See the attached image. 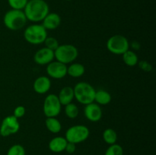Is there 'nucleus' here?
Returning <instances> with one entry per match:
<instances>
[{
	"label": "nucleus",
	"mask_w": 156,
	"mask_h": 155,
	"mask_svg": "<svg viewBox=\"0 0 156 155\" xmlns=\"http://www.w3.org/2000/svg\"><path fill=\"white\" fill-rule=\"evenodd\" d=\"M20 129V123L15 115H8L3 119L0 126V135L8 137L17 133Z\"/></svg>",
	"instance_id": "9"
},
{
	"label": "nucleus",
	"mask_w": 156,
	"mask_h": 155,
	"mask_svg": "<svg viewBox=\"0 0 156 155\" xmlns=\"http://www.w3.org/2000/svg\"><path fill=\"white\" fill-rule=\"evenodd\" d=\"M107 48L113 54L123 55L129 50V41L123 35H114L108 39Z\"/></svg>",
	"instance_id": "7"
},
{
	"label": "nucleus",
	"mask_w": 156,
	"mask_h": 155,
	"mask_svg": "<svg viewBox=\"0 0 156 155\" xmlns=\"http://www.w3.org/2000/svg\"><path fill=\"white\" fill-rule=\"evenodd\" d=\"M84 113L87 119L93 122H98L102 117L101 108L98 103H94V102L85 105Z\"/></svg>",
	"instance_id": "12"
},
{
	"label": "nucleus",
	"mask_w": 156,
	"mask_h": 155,
	"mask_svg": "<svg viewBox=\"0 0 156 155\" xmlns=\"http://www.w3.org/2000/svg\"><path fill=\"white\" fill-rule=\"evenodd\" d=\"M47 73L54 79H61L67 74L66 65L58 61L51 62L47 65Z\"/></svg>",
	"instance_id": "10"
},
{
	"label": "nucleus",
	"mask_w": 156,
	"mask_h": 155,
	"mask_svg": "<svg viewBox=\"0 0 156 155\" xmlns=\"http://www.w3.org/2000/svg\"><path fill=\"white\" fill-rule=\"evenodd\" d=\"M24 37L29 43L38 45L44 42L47 37V31L42 24H31L24 30Z\"/></svg>",
	"instance_id": "4"
},
{
	"label": "nucleus",
	"mask_w": 156,
	"mask_h": 155,
	"mask_svg": "<svg viewBox=\"0 0 156 155\" xmlns=\"http://www.w3.org/2000/svg\"><path fill=\"white\" fill-rule=\"evenodd\" d=\"M94 101L99 105H107L111 103V95L109 92L104 90H99L96 91L94 96Z\"/></svg>",
	"instance_id": "18"
},
{
	"label": "nucleus",
	"mask_w": 156,
	"mask_h": 155,
	"mask_svg": "<svg viewBox=\"0 0 156 155\" xmlns=\"http://www.w3.org/2000/svg\"><path fill=\"white\" fill-rule=\"evenodd\" d=\"M89 129L82 125H76L67 129L65 138L68 142L79 144L88 139L89 136Z\"/></svg>",
	"instance_id": "6"
},
{
	"label": "nucleus",
	"mask_w": 156,
	"mask_h": 155,
	"mask_svg": "<svg viewBox=\"0 0 156 155\" xmlns=\"http://www.w3.org/2000/svg\"><path fill=\"white\" fill-rule=\"evenodd\" d=\"M59 102L61 105H67L72 103L74 98V91L71 87H64L62 88L58 95Z\"/></svg>",
	"instance_id": "16"
},
{
	"label": "nucleus",
	"mask_w": 156,
	"mask_h": 155,
	"mask_svg": "<svg viewBox=\"0 0 156 155\" xmlns=\"http://www.w3.org/2000/svg\"><path fill=\"white\" fill-rule=\"evenodd\" d=\"M67 142L64 137H55L49 142V149L54 153H60L65 150Z\"/></svg>",
	"instance_id": "15"
},
{
	"label": "nucleus",
	"mask_w": 156,
	"mask_h": 155,
	"mask_svg": "<svg viewBox=\"0 0 156 155\" xmlns=\"http://www.w3.org/2000/svg\"><path fill=\"white\" fill-rule=\"evenodd\" d=\"M25 108L23 106H18L15 107V109H14V113L13 115H15L17 119L21 118L22 116H24V114H25Z\"/></svg>",
	"instance_id": "27"
},
{
	"label": "nucleus",
	"mask_w": 156,
	"mask_h": 155,
	"mask_svg": "<svg viewBox=\"0 0 156 155\" xmlns=\"http://www.w3.org/2000/svg\"><path fill=\"white\" fill-rule=\"evenodd\" d=\"M7 155H25V150L21 144H14L9 149Z\"/></svg>",
	"instance_id": "25"
},
{
	"label": "nucleus",
	"mask_w": 156,
	"mask_h": 155,
	"mask_svg": "<svg viewBox=\"0 0 156 155\" xmlns=\"http://www.w3.org/2000/svg\"><path fill=\"white\" fill-rule=\"evenodd\" d=\"M122 56H123V62L128 66L133 67L138 64V56L134 52L127 50Z\"/></svg>",
	"instance_id": "20"
},
{
	"label": "nucleus",
	"mask_w": 156,
	"mask_h": 155,
	"mask_svg": "<svg viewBox=\"0 0 156 155\" xmlns=\"http://www.w3.org/2000/svg\"><path fill=\"white\" fill-rule=\"evenodd\" d=\"M44 43L47 48L50 49L53 51H54L59 46V42H58L57 40L54 37H52V36H49V37L47 36Z\"/></svg>",
	"instance_id": "26"
},
{
	"label": "nucleus",
	"mask_w": 156,
	"mask_h": 155,
	"mask_svg": "<svg viewBox=\"0 0 156 155\" xmlns=\"http://www.w3.org/2000/svg\"><path fill=\"white\" fill-rule=\"evenodd\" d=\"M131 46H132V47L134 50H140V44L137 41H133L132 44H131Z\"/></svg>",
	"instance_id": "30"
},
{
	"label": "nucleus",
	"mask_w": 156,
	"mask_h": 155,
	"mask_svg": "<svg viewBox=\"0 0 156 155\" xmlns=\"http://www.w3.org/2000/svg\"><path fill=\"white\" fill-rule=\"evenodd\" d=\"M65 112L67 117L69 119H75L79 115V108L75 103H70L66 105Z\"/></svg>",
	"instance_id": "22"
},
{
	"label": "nucleus",
	"mask_w": 156,
	"mask_h": 155,
	"mask_svg": "<svg viewBox=\"0 0 156 155\" xmlns=\"http://www.w3.org/2000/svg\"><path fill=\"white\" fill-rule=\"evenodd\" d=\"M51 87V81L47 76H40L34 81L33 84L34 91L40 94H46Z\"/></svg>",
	"instance_id": "13"
},
{
	"label": "nucleus",
	"mask_w": 156,
	"mask_h": 155,
	"mask_svg": "<svg viewBox=\"0 0 156 155\" xmlns=\"http://www.w3.org/2000/svg\"><path fill=\"white\" fill-rule=\"evenodd\" d=\"M42 25L46 30H55L61 23V18L56 13H49L43 20Z\"/></svg>",
	"instance_id": "14"
},
{
	"label": "nucleus",
	"mask_w": 156,
	"mask_h": 155,
	"mask_svg": "<svg viewBox=\"0 0 156 155\" xmlns=\"http://www.w3.org/2000/svg\"><path fill=\"white\" fill-rule=\"evenodd\" d=\"M76 150V144L74 143L67 142L65 150L68 153H73Z\"/></svg>",
	"instance_id": "29"
},
{
	"label": "nucleus",
	"mask_w": 156,
	"mask_h": 155,
	"mask_svg": "<svg viewBox=\"0 0 156 155\" xmlns=\"http://www.w3.org/2000/svg\"><path fill=\"white\" fill-rule=\"evenodd\" d=\"M105 155H123V149L120 144H111L105 151Z\"/></svg>",
	"instance_id": "23"
},
{
	"label": "nucleus",
	"mask_w": 156,
	"mask_h": 155,
	"mask_svg": "<svg viewBox=\"0 0 156 155\" xmlns=\"http://www.w3.org/2000/svg\"><path fill=\"white\" fill-rule=\"evenodd\" d=\"M73 91L74 97L82 104L87 105L94 102L96 91L89 83L79 82L73 88Z\"/></svg>",
	"instance_id": "3"
},
{
	"label": "nucleus",
	"mask_w": 156,
	"mask_h": 155,
	"mask_svg": "<svg viewBox=\"0 0 156 155\" xmlns=\"http://www.w3.org/2000/svg\"><path fill=\"white\" fill-rule=\"evenodd\" d=\"M61 103L58 96L56 94H49L46 97L43 106V110L46 116L56 117L60 113Z\"/></svg>",
	"instance_id": "8"
},
{
	"label": "nucleus",
	"mask_w": 156,
	"mask_h": 155,
	"mask_svg": "<svg viewBox=\"0 0 156 155\" xmlns=\"http://www.w3.org/2000/svg\"><path fill=\"white\" fill-rule=\"evenodd\" d=\"M85 67L82 64L73 63L67 68V74L73 78H79L85 73Z\"/></svg>",
	"instance_id": "19"
},
{
	"label": "nucleus",
	"mask_w": 156,
	"mask_h": 155,
	"mask_svg": "<svg viewBox=\"0 0 156 155\" xmlns=\"http://www.w3.org/2000/svg\"><path fill=\"white\" fill-rule=\"evenodd\" d=\"M50 8L44 0H28L24 9L27 20L32 22H40L49 14Z\"/></svg>",
	"instance_id": "1"
},
{
	"label": "nucleus",
	"mask_w": 156,
	"mask_h": 155,
	"mask_svg": "<svg viewBox=\"0 0 156 155\" xmlns=\"http://www.w3.org/2000/svg\"><path fill=\"white\" fill-rule=\"evenodd\" d=\"M53 59H54V51L47 47L40 49L34 56V61L37 64L41 65H48L49 63L53 62Z\"/></svg>",
	"instance_id": "11"
},
{
	"label": "nucleus",
	"mask_w": 156,
	"mask_h": 155,
	"mask_svg": "<svg viewBox=\"0 0 156 155\" xmlns=\"http://www.w3.org/2000/svg\"><path fill=\"white\" fill-rule=\"evenodd\" d=\"M27 18L24 11L11 9L9 10L3 17L5 26L11 30H19L25 26Z\"/></svg>",
	"instance_id": "2"
},
{
	"label": "nucleus",
	"mask_w": 156,
	"mask_h": 155,
	"mask_svg": "<svg viewBox=\"0 0 156 155\" xmlns=\"http://www.w3.org/2000/svg\"><path fill=\"white\" fill-rule=\"evenodd\" d=\"M28 0H8L9 6L12 9L23 10L27 5Z\"/></svg>",
	"instance_id": "24"
},
{
	"label": "nucleus",
	"mask_w": 156,
	"mask_h": 155,
	"mask_svg": "<svg viewBox=\"0 0 156 155\" xmlns=\"http://www.w3.org/2000/svg\"><path fill=\"white\" fill-rule=\"evenodd\" d=\"M139 67L143 71H146V72H149V71H151L152 70V65L149 64L148 62H146V61H140L139 62Z\"/></svg>",
	"instance_id": "28"
},
{
	"label": "nucleus",
	"mask_w": 156,
	"mask_h": 155,
	"mask_svg": "<svg viewBox=\"0 0 156 155\" xmlns=\"http://www.w3.org/2000/svg\"><path fill=\"white\" fill-rule=\"evenodd\" d=\"M103 139L107 144H116L117 140V134L114 129H107L103 132Z\"/></svg>",
	"instance_id": "21"
},
{
	"label": "nucleus",
	"mask_w": 156,
	"mask_h": 155,
	"mask_svg": "<svg viewBox=\"0 0 156 155\" xmlns=\"http://www.w3.org/2000/svg\"><path fill=\"white\" fill-rule=\"evenodd\" d=\"M45 125L49 132L52 133H59L62 129V125L56 117H48L46 119Z\"/></svg>",
	"instance_id": "17"
},
{
	"label": "nucleus",
	"mask_w": 156,
	"mask_h": 155,
	"mask_svg": "<svg viewBox=\"0 0 156 155\" xmlns=\"http://www.w3.org/2000/svg\"><path fill=\"white\" fill-rule=\"evenodd\" d=\"M79 55L77 48L71 44H63L59 45V46L54 50V58L62 63H71L76 59Z\"/></svg>",
	"instance_id": "5"
}]
</instances>
